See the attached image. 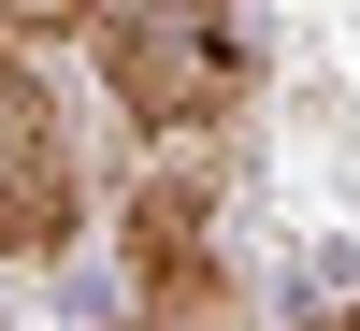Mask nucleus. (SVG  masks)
Returning a JSON list of instances; mask_svg holds the SVG:
<instances>
[{"label":"nucleus","mask_w":360,"mask_h":331,"mask_svg":"<svg viewBox=\"0 0 360 331\" xmlns=\"http://www.w3.org/2000/svg\"><path fill=\"white\" fill-rule=\"evenodd\" d=\"M101 86L130 130H217L259 86V29L245 0H101Z\"/></svg>","instance_id":"obj_1"},{"label":"nucleus","mask_w":360,"mask_h":331,"mask_svg":"<svg viewBox=\"0 0 360 331\" xmlns=\"http://www.w3.org/2000/svg\"><path fill=\"white\" fill-rule=\"evenodd\" d=\"M72 216H86L72 130H58L29 44H0V259H58V245H72Z\"/></svg>","instance_id":"obj_2"},{"label":"nucleus","mask_w":360,"mask_h":331,"mask_svg":"<svg viewBox=\"0 0 360 331\" xmlns=\"http://www.w3.org/2000/svg\"><path fill=\"white\" fill-rule=\"evenodd\" d=\"M130 288H144V331H217V188L202 173L130 188Z\"/></svg>","instance_id":"obj_3"},{"label":"nucleus","mask_w":360,"mask_h":331,"mask_svg":"<svg viewBox=\"0 0 360 331\" xmlns=\"http://www.w3.org/2000/svg\"><path fill=\"white\" fill-rule=\"evenodd\" d=\"M317 331H360V303H346V317H317Z\"/></svg>","instance_id":"obj_5"},{"label":"nucleus","mask_w":360,"mask_h":331,"mask_svg":"<svg viewBox=\"0 0 360 331\" xmlns=\"http://www.w3.org/2000/svg\"><path fill=\"white\" fill-rule=\"evenodd\" d=\"M58 29H101V0H0V44H58Z\"/></svg>","instance_id":"obj_4"}]
</instances>
